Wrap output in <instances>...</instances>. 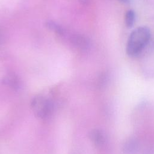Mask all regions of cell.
Masks as SVG:
<instances>
[{"label":"cell","instance_id":"cell-6","mask_svg":"<svg viewBox=\"0 0 154 154\" xmlns=\"http://www.w3.org/2000/svg\"><path fill=\"white\" fill-rule=\"evenodd\" d=\"M3 82L14 89H18L20 87V81L18 77L12 73L8 74L4 78Z\"/></svg>","mask_w":154,"mask_h":154},{"label":"cell","instance_id":"cell-11","mask_svg":"<svg viewBox=\"0 0 154 154\" xmlns=\"http://www.w3.org/2000/svg\"><path fill=\"white\" fill-rule=\"evenodd\" d=\"M1 42H2V37H1V35L0 34V45L1 44Z\"/></svg>","mask_w":154,"mask_h":154},{"label":"cell","instance_id":"cell-4","mask_svg":"<svg viewBox=\"0 0 154 154\" xmlns=\"http://www.w3.org/2000/svg\"><path fill=\"white\" fill-rule=\"evenodd\" d=\"M89 138L93 144L97 147L103 146L106 143V141L105 133L99 129H94L91 130L89 133Z\"/></svg>","mask_w":154,"mask_h":154},{"label":"cell","instance_id":"cell-10","mask_svg":"<svg viewBox=\"0 0 154 154\" xmlns=\"http://www.w3.org/2000/svg\"><path fill=\"white\" fill-rule=\"evenodd\" d=\"M120 2H123V3H127L129 1V0H119Z\"/></svg>","mask_w":154,"mask_h":154},{"label":"cell","instance_id":"cell-8","mask_svg":"<svg viewBox=\"0 0 154 154\" xmlns=\"http://www.w3.org/2000/svg\"><path fill=\"white\" fill-rule=\"evenodd\" d=\"M48 26L50 29L54 30V31H55L57 33H58L59 34L61 35V34H63L64 33L63 29L61 26H60L59 25H58L57 24H56V23H55L54 22H48Z\"/></svg>","mask_w":154,"mask_h":154},{"label":"cell","instance_id":"cell-1","mask_svg":"<svg viewBox=\"0 0 154 154\" xmlns=\"http://www.w3.org/2000/svg\"><path fill=\"white\" fill-rule=\"evenodd\" d=\"M150 36V29L147 26H140L133 30L127 42V54L130 57L139 55L148 44Z\"/></svg>","mask_w":154,"mask_h":154},{"label":"cell","instance_id":"cell-2","mask_svg":"<svg viewBox=\"0 0 154 154\" xmlns=\"http://www.w3.org/2000/svg\"><path fill=\"white\" fill-rule=\"evenodd\" d=\"M31 107L34 115L42 119L48 118L54 111L52 102L42 96H36L32 99L31 102Z\"/></svg>","mask_w":154,"mask_h":154},{"label":"cell","instance_id":"cell-3","mask_svg":"<svg viewBox=\"0 0 154 154\" xmlns=\"http://www.w3.org/2000/svg\"><path fill=\"white\" fill-rule=\"evenodd\" d=\"M70 40L72 45L79 50L85 51L89 48V40L84 35L79 34H72Z\"/></svg>","mask_w":154,"mask_h":154},{"label":"cell","instance_id":"cell-9","mask_svg":"<svg viewBox=\"0 0 154 154\" xmlns=\"http://www.w3.org/2000/svg\"><path fill=\"white\" fill-rule=\"evenodd\" d=\"M143 154H154V147H150L147 149Z\"/></svg>","mask_w":154,"mask_h":154},{"label":"cell","instance_id":"cell-7","mask_svg":"<svg viewBox=\"0 0 154 154\" xmlns=\"http://www.w3.org/2000/svg\"><path fill=\"white\" fill-rule=\"evenodd\" d=\"M135 13L134 10H128L125 15V22L126 25L128 28L132 27L135 22Z\"/></svg>","mask_w":154,"mask_h":154},{"label":"cell","instance_id":"cell-5","mask_svg":"<svg viewBox=\"0 0 154 154\" xmlns=\"http://www.w3.org/2000/svg\"><path fill=\"white\" fill-rule=\"evenodd\" d=\"M139 146L138 140L135 137H131L125 141L122 150L125 154H135L138 150Z\"/></svg>","mask_w":154,"mask_h":154}]
</instances>
